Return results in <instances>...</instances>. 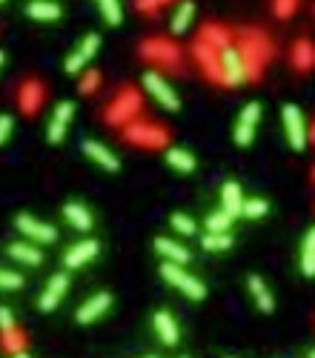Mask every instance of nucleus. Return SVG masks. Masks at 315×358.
Instances as JSON below:
<instances>
[{
    "instance_id": "nucleus-1",
    "label": "nucleus",
    "mask_w": 315,
    "mask_h": 358,
    "mask_svg": "<svg viewBox=\"0 0 315 358\" xmlns=\"http://www.w3.org/2000/svg\"><path fill=\"white\" fill-rule=\"evenodd\" d=\"M275 52H273V40L266 38L261 29H247L241 35V58H244V69H247V78L258 81L261 78V69L266 66Z\"/></svg>"
},
{
    "instance_id": "nucleus-2",
    "label": "nucleus",
    "mask_w": 315,
    "mask_h": 358,
    "mask_svg": "<svg viewBox=\"0 0 315 358\" xmlns=\"http://www.w3.org/2000/svg\"><path fill=\"white\" fill-rule=\"evenodd\" d=\"M161 275L175 286V290H181L186 298H192V301H204L207 298V286H204V281H198L195 275H189L181 264H172V261H166V264L161 267Z\"/></svg>"
},
{
    "instance_id": "nucleus-3",
    "label": "nucleus",
    "mask_w": 315,
    "mask_h": 358,
    "mask_svg": "<svg viewBox=\"0 0 315 358\" xmlns=\"http://www.w3.org/2000/svg\"><path fill=\"white\" fill-rule=\"evenodd\" d=\"M143 89H147L150 98H155L166 112H178L181 109L178 92L169 86V81L163 75H158V72H147V75H143Z\"/></svg>"
},
{
    "instance_id": "nucleus-4",
    "label": "nucleus",
    "mask_w": 315,
    "mask_h": 358,
    "mask_svg": "<svg viewBox=\"0 0 315 358\" xmlns=\"http://www.w3.org/2000/svg\"><path fill=\"white\" fill-rule=\"evenodd\" d=\"M281 117H284V129H286V140H289V147H293L296 152H301L307 147V140H309V129L304 124V115L296 104H286L281 109Z\"/></svg>"
},
{
    "instance_id": "nucleus-5",
    "label": "nucleus",
    "mask_w": 315,
    "mask_h": 358,
    "mask_svg": "<svg viewBox=\"0 0 315 358\" xmlns=\"http://www.w3.org/2000/svg\"><path fill=\"white\" fill-rule=\"evenodd\" d=\"M258 121H261V104H247L244 109H241V115H238V124H235V143L238 147H250V143L255 140V127H258Z\"/></svg>"
},
{
    "instance_id": "nucleus-6",
    "label": "nucleus",
    "mask_w": 315,
    "mask_h": 358,
    "mask_svg": "<svg viewBox=\"0 0 315 358\" xmlns=\"http://www.w3.org/2000/svg\"><path fill=\"white\" fill-rule=\"evenodd\" d=\"M221 75H224L227 86H241L247 81V69H244L241 49H232V46H224L221 49Z\"/></svg>"
},
{
    "instance_id": "nucleus-7",
    "label": "nucleus",
    "mask_w": 315,
    "mask_h": 358,
    "mask_svg": "<svg viewBox=\"0 0 315 358\" xmlns=\"http://www.w3.org/2000/svg\"><path fill=\"white\" fill-rule=\"evenodd\" d=\"M15 224H17V229L23 235L32 238L35 244H55L58 241V229L52 224H43V221L32 218V215H17Z\"/></svg>"
},
{
    "instance_id": "nucleus-8",
    "label": "nucleus",
    "mask_w": 315,
    "mask_h": 358,
    "mask_svg": "<svg viewBox=\"0 0 315 358\" xmlns=\"http://www.w3.org/2000/svg\"><path fill=\"white\" fill-rule=\"evenodd\" d=\"M98 252H101V244L95 241V238H86V241H78L75 247L66 250L63 264H66V270H78V267L89 264L92 258H98Z\"/></svg>"
},
{
    "instance_id": "nucleus-9",
    "label": "nucleus",
    "mask_w": 315,
    "mask_h": 358,
    "mask_svg": "<svg viewBox=\"0 0 315 358\" xmlns=\"http://www.w3.org/2000/svg\"><path fill=\"white\" fill-rule=\"evenodd\" d=\"M72 117H75V104H72V101L55 106L52 121H49V132H46L49 143H60V140L66 138V129H69V124H72Z\"/></svg>"
},
{
    "instance_id": "nucleus-10",
    "label": "nucleus",
    "mask_w": 315,
    "mask_h": 358,
    "mask_svg": "<svg viewBox=\"0 0 315 358\" xmlns=\"http://www.w3.org/2000/svg\"><path fill=\"white\" fill-rule=\"evenodd\" d=\"M66 290H69V275H66V272L52 275L49 284H46L43 295H40V301H38V307L43 309V313H52V309L60 304V298L66 295Z\"/></svg>"
},
{
    "instance_id": "nucleus-11",
    "label": "nucleus",
    "mask_w": 315,
    "mask_h": 358,
    "mask_svg": "<svg viewBox=\"0 0 315 358\" xmlns=\"http://www.w3.org/2000/svg\"><path fill=\"white\" fill-rule=\"evenodd\" d=\"M109 307H112V295L109 293H95L86 304H81L75 318H78V324H92V321H98Z\"/></svg>"
},
{
    "instance_id": "nucleus-12",
    "label": "nucleus",
    "mask_w": 315,
    "mask_h": 358,
    "mask_svg": "<svg viewBox=\"0 0 315 358\" xmlns=\"http://www.w3.org/2000/svg\"><path fill=\"white\" fill-rule=\"evenodd\" d=\"M127 140L140 143V147H163L166 132L158 129V127H150V124H135V127L127 129Z\"/></svg>"
},
{
    "instance_id": "nucleus-13",
    "label": "nucleus",
    "mask_w": 315,
    "mask_h": 358,
    "mask_svg": "<svg viewBox=\"0 0 315 358\" xmlns=\"http://www.w3.org/2000/svg\"><path fill=\"white\" fill-rule=\"evenodd\" d=\"M152 327H155V332H158V339L166 344V347H175L178 344V339H181V327H178V321L166 313V309H158L155 313V318H152Z\"/></svg>"
},
{
    "instance_id": "nucleus-14",
    "label": "nucleus",
    "mask_w": 315,
    "mask_h": 358,
    "mask_svg": "<svg viewBox=\"0 0 315 358\" xmlns=\"http://www.w3.org/2000/svg\"><path fill=\"white\" fill-rule=\"evenodd\" d=\"M143 55L163 63V66H178L181 60V52L175 49L172 43H166V40H150V43H143Z\"/></svg>"
},
{
    "instance_id": "nucleus-15",
    "label": "nucleus",
    "mask_w": 315,
    "mask_h": 358,
    "mask_svg": "<svg viewBox=\"0 0 315 358\" xmlns=\"http://www.w3.org/2000/svg\"><path fill=\"white\" fill-rule=\"evenodd\" d=\"M83 155L89 158V161H95L101 166V170H106V172H118L120 170V161L104 147V143H98V140H86L83 143Z\"/></svg>"
},
{
    "instance_id": "nucleus-16",
    "label": "nucleus",
    "mask_w": 315,
    "mask_h": 358,
    "mask_svg": "<svg viewBox=\"0 0 315 358\" xmlns=\"http://www.w3.org/2000/svg\"><path fill=\"white\" fill-rule=\"evenodd\" d=\"M195 55H198V60H201V66L207 69V75L212 78V81H221L224 83V75H221V52H215V46H209V43H198L195 46Z\"/></svg>"
},
{
    "instance_id": "nucleus-17",
    "label": "nucleus",
    "mask_w": 315,
    "mask_h": 358,
    "mask_svg": "<svg viewBox=\"0 0 315 358\" xmlns=\"http://www.w3.org/2000/svg\"><path fill=\"white\" fill-rule=\"evenodd\" d=\"M289 60H293V66H296L298 72H309V69H315V46H312V40H307V38L296 40V43H293V55H289Z\"/></svg>"
},
{
    "instance_id": "nucleus-18",
    "label": "nucleus",
    "mask_w": 315,
    "mask_h": 358,
    "mask_svg": "<svg viewBox=\"0 0 315 358\" xmlns=\"http://www.w3.org/2000/svg\"><path fill=\"white\" fill-rule=\"evenodd\" d=\"M138 106H140L138 95L124 92V95H120V98H118V104L109 109V121H112V124H124V121H129V117L138 112Z\"/></svg>"
},
{
    "instance_id": "nucleus-19",
    "label": "nucleus",
    "mask_w": 315,
    "mask_h": 358,
    "mask_svg": "<svg viewBox=\"0 0 315 358\" xmlns=\"http://www.w3.org/2000/svg\"><path fill=\"white\" fill-rule=\"evenodd\" d=\"M155 250L161 252V258L172 261V264H181V267L189 264V250L181 247L178 241H172V238H158V241H155Z\"/></svg>"
},
{
    "instance_id": "nucleus-20",
    "label": "nucleus",
    "mask_w": 315,
    "mask_h": 358,
    "mask_svg": "<svg viewBox=\"0 0 315 358\" xmlns=\"http://www.w3.org/2000/svg\"><path fill=\"white\" fill-rule=\"evenodd\" d=\"M63 218L75 227L78 232H89L92 229V212L83 206V204H75V201H69L63 206Z\"/></svg>"
},
{
    "instance_id": "nucleus-21",
    "label": "nucleus",
    "mask_w": 315,
    "mask_h": 358,
    "mask_svg": "<svg viewBox=\"0 0 315 358\" xmlns=\"http://www.w3.org/2000/svg\"><path fill=\"white\" fill-rule=\"evenodd\" d=\"M250 295L255 298V304H258V309H261V313H273V309H275L273 293L266 290V284H264L258 275H250Z\"/></svg>"
},
{
    "instance_id": "nucleus-22",
    "label": "nucleus",
    "mask_w": 315,
    "mask_h": 358,
    "mask_svg": "<svg viewBox=\"0 0 315 358\" xmlns=\"http://www.w3.org/2000/svg\"><path fill=\"white\" fill-rule=\"evenodd\" d=\"M221 201H224V209L232 215V218H238L241 206H244V195H241V186L235 181H227L221 186Z\"/></svg>"
},
{
    "instance_id": "nucleus-23",
    "label": "nucleus",
    "mask_w": 315,
    "mask_h": 358,
    "mask_svg": "<svg viewBox=\"0 0 315 358\" xmlns=\"http://www.w3.org/2000/svg\"><path fill=\"white\" fill-rule=\"evenodd\" d=\"M9 258L20 261V264H26V267H38L40 261H43L40 250H38V247H32V244H26V241L12 244V247H9Z\"/></svg>"
},
{
    "instance_id": "nucleus-24",
    "label": "nucleus",
    "mask_w": 315,
    "mask_h": 358,
    "mask_svg": "<svg viewBox=\"0 0 315 358\" xmlns=\"http://www.w3.org/2000/svg\"><path fill=\"white\" fill-rule=\"evenodd\" d=\"M301 272L307 278H315V227L304 235V241H301Z\"/></svg>"
},
{
    "instance_id": "nucleus-25",
    "label": "nucleus",
    "mask_w": 315,
    "mask_h": 358,
    "mask_svg": "<svg viewBox=\"0 0 315 358\" xmlns=\"http://www.w3.org/2000/svg\"><path fill=\"white\" fill-rule=\"evenodd\" d=\"M26 15L32 20H58L60 17V6L52 3V0H32L26 6Z\"/></svg>"
},
{
    "instance_id": "nucleus-26",
    "label": "nucleus",
    "mask_w": 315,
    "mask_h": 358,
    "mask_svg": "<svg viewBox=\"0 0 315 358\" xmlns=\"http://www.w3.org/2000/svg\"><path fill=\"white\" fill-rule=\"evenodd\" d=\"M192 20H195V3H192V0H181L178 12L172 15V32L175 35H184L192 26Z\"/></svg>"
},
{
    "instance_id": "nucleus-27",
    "label": "nucleus",
    "mask_w": 315,
    "mask_h": 358,
    "mask_svg": "<svg viewBox=\"0 0 315 358\" xmlns=\"http://www.w3.org/2000/svg\"><path fill=\"white\" fill-rule=\"evenodd\" d=\"M166 163L172 166L175 172H184V175H189L192 170H195V158H192V152H186V149H181V147H175V149L166 152Z\"/></svg>"
},
{
    "instance_id": "nucleus-28",
    "label": "nucleus",
    "mask_w": 315,
    "mask_h": 358,
    "mask_svg": "<svg viewBox=\"0 0 315 358\" xmlns=\"http://www.w3.org/2000/svg\"><path fill=\"white\" fill-rule=\"evenodd\" d=\"M201 244H204V250H209V252H224V250L232 247V235H229V232H209V235L201 238Z\"/></svg>"
},
{
    "instance_id": "nucleus-29",
    "label": "nucleus",
    "mask_w": 315,
    "mask_h": 358,
    "mask_svg": "<svg viewBox=\"0 0 315 358\" xmlns=\"http://www.w3.org/2000/svg\"><path fill=\"white\" fill-rule=\"evenodd\" d=\"M101 6V15L109 26H120V20H124V9H120V0H98Z\"/></svg>"
},
{
    "instance_id": "nucleus-30",
    "label": "nucleus",
    "mask_w": 315,
    "mask_h": 358,
    "mask_svg": "<svg viewBox=\"0 0 315 358\" xmlns=\"http://www.w3.org/2000/svg\"><path fill=\"white\" fill-rule=\"evenodd\" d=\"M232 221L235 218H232L227 209H218V212H212L209 218H207V232H229Z\"/></svg>"
},
{
    "instance_id": "nucleus-31",
    "label": "nucleus",
    "mask_w": 315,
    "mask_h": 358,
    "mask_svg": "<svg viewBox=\"0 0 315 358\" xmlns=\"http://www.w3.org/2000/svg\"><path fill=\"white\" fill-rule=\"evenodd\" d=\"M270 212V204H266L264 198H244V206H241V215H244V218H264V215Z\"/></svg>"
},
{
    "instance_id": "nucleus-32",
    "label": "nucleus",
    "mask_w": 315,
    "mask_h": 358,
    "mask_svg": "<svg viewBox=\"0 0 315 358\" xmlns=\"http://www.w3.org/2000/svg\"><path fill=\"white\" fill-rule=\"evenodd\" d=\"M201 40H204V43H209V46H215V49H224V46H229V35H227V29H218V26H207Z\"/></svg>"
},
{
    "instance_id": "nucleus-33",
    "label": "nucleus",
    "mask_w": 315,
    "mask_h": 358,
    "mask_svg": "<svg viewBox=\"0 0 315 358\" xmlns=\"http://www.w3.org/2000/svg\"><path fill=\"white\" fill-rule=\"evenodd\" d=\"M172 229H175V232H181V235H195V232H198V224L192 221L189 215L175 212V215H172Z\"/></svg>"
},
{
    "instance_id": "nucleus-34",
    "label": "nucleus",
    "mask_w": 315,
    "mask_h": 358,
    "mask_svg": "<svg viewBox=\"0 0 315 358\" xmlns=\"http://www.w3.org/2000/svg\"><path fill=\"white\" fill-rule=\"evenodd\" d=\"M98 49H101V38H98V35H86L83 43L78 46V52H81L86 60H92L95 55H98Z\"/></svg>"
},
{
    "instance_id": "nucleus-35",
    "label": "nucleus",
    "mask_w": 315,
    "mask_h": 358,
    "mask_svg": "<svg viewBox=\"0 0 315 358\" xmlns=\"http://www.w3.org/2000/svg\"><path fill=\"white\" fill-rule=\"evenodd\" d=\"M296 9H298V0H273V12H275V17H281V20L293 17Z\"/></svg>"
},
{
    "instance_id": "nucleus-36",
    "label": "nucleus",
    "mask_w": 315,
    "mask_h": 358,
    "mask_svg": "<svg viewBox=\"0 0 315 358\" xmlns=\"http://www.w3.org/2000/svg\"><path fill=\"white\" fill-rule=\"evenodd\" d=\"M20 286H23V278L17 272L0 270V290H20Z\"/></svg>"
},
{
    "instance_id": "nucleus-37",
    "label": "nucleus",
    "mask_w": 315,
    "mask_h": 358,
    "mask_svg": "<svg viewBox=\"0 0 315 358\" xmlns=\"http://www.w3.org/2000/svg\"><path fill=\"white\" fill-rule=\"evenodd\" d=\"M86 63H89V60H86L81 52H72V55L66 58V72H69V75H78V72H81Z\"/></svg>"
},
{
    "instance_id": "nucleus-38",
    "label": "nucleus",
    "mask_w": 315,
    "mask_h": 358,
    "mask_svg": "<svg viewBox=\"0 0 315 358\" xmlns=\"http://www.w3.org/2000/svg\"><path fill=\"white\" fill-rule=\"evenodd\" d=\"M12 129H15V121L9 115H0V147H3V143L12 138Z\"/></svg>"
},
{
    "instance_id": "nucleus-39",
    "label": "nucleus",
    "mask_w": 315,
    "mask_h": 358,
    "mask_svg": "<svg viewBox=\"0 0 315 358\" xmlns=\"http://www.w3.org/2000/svg\"><path fill=\"white\" fill-rule=\"evenodd\" d=\"M15 329V316L6 307H0V332H12Z\"/></svg>"
},
{
    "instance_id": "nucleus-40",
    "label": "nucleus",
    "mask_w": 315,
    "mask_h": 358,
    "mask_svg": "<svg viewBox=\"0 0 315 358\" xmlns=\"http://www.w3.org/2000/svg\"><path fill=\"white\" fill-rule=\"evenodd\" d=\"M95 86H98V75H95V72H89V78L81 83V89H83V92H92Z\"/></svg>"
},
{
    "instance_id": "nucleus-41",
    "label": "nucleus",
    "mask_w": 315,
    "mask_h": 358,
    "mask_svg": "<svg viewBox=\"0 0 315 358\" xmlns=\"http://www.w3.org/2000/svg\"><path fill=\"white\" fill-rule=\"evenodd\" d=\"M138 3H140V9H155V6H161V3H166V0H138Z\"/></svg>"
},
{
    "instance_id": "nucleus-42",
    "label": "nucleus",
    "mask_w": 315,
    "mask_h": 358,
    "mask_svg": "<svg viewBox=\"0 0 315 358\" xmlns=\"http://www.w3.org/2000/svg\"><path fill=\"white\" fill-rule=\"evenodd\" d=\"M309 140H315V124L309 127Z\"/></svg>"
},
{
    "instance_id": "nucleus-43",
    "label": "nucleus",
    "mask_w": 315,
    "mask_h": 358,
    "mask_svg": "<svg viewBox=\"0 0 315 358\" xmlns=\"http://www.w3.org/2000/svg\"><path fill=\"white\" fill-rule=\"evenodd\" d=\"M3 60H6V55H3V52H0V66H3Z\"/></svg>"
},
{
    "instance_id": "nucleus-44",
    "label": "nucleus",
    "mask_w": 315,
    "mask_h": 358,
    "mask_svg": "<svg viewBox=\"0 0 315 358\" xmlns=\"http://www.w3.org/2000/svg\"><path fill=\"white\" fill-rule=\"evenodd\" d=\"M312 181H315V170H312Z\"/></svg>"
},
{
    "instance_id": "nucleus-45",
    "label": "nucleus",
    "mask_w": 315,
    "mask_h": 358,
    "mask_svg": "<svg viewBox=\"0 0 315 358\" xmlns=\"http://www.w3.org/2000/svg\"><path fill=\"white\" fill-rule=\"evenodd\" d=\"M0 3H3V0H0Z\"/></svg>"
}]
</instances>
